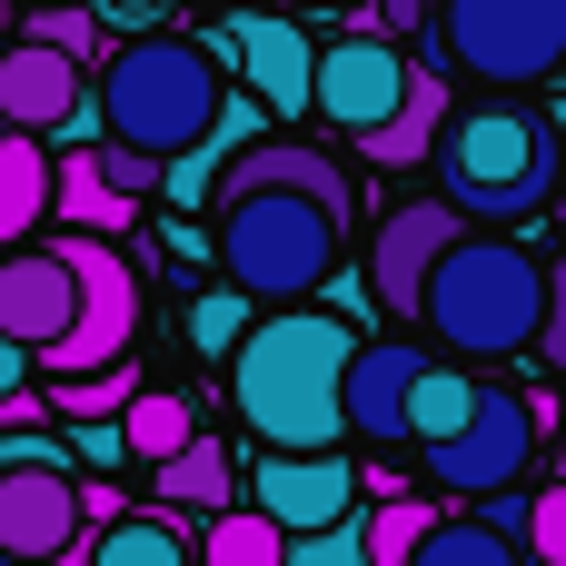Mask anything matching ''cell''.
Masks as SVG:
<instances>
[{"instance_id": "6da1fadb", "label": "cell", "mask_w": 566, "mask_h": 566, "mask_svg": "<svg viewBox=\"0 0 566 566\" xmlns=\"http://www.w3.org/2000/svg\"><path fill=\"white\" fill-rule=\"evenodd\" d=\"M348 358H358V328L338 308L298 298V308H269L239 338L229 398L269 448H338L348 438Z\"/></svg>"}, {"instance_id": "7a4b0ae2", "label": "cell", "mask_w": 566, "mask_h": 566, "mask_svg": "<svg viewBox=\"0 0 566 566\" xmlns=\"http://www.w3.org/2000/svg\"><path fill=\"white\" fill-rule=\"evenodd\" d=\"M566 189V139L547 109H517V90L478 99L448 119V149H438V199L458 219H497V229H527L547 199Z\"/></svg>"}, {"instance_id": "3957f363", "label": "cell", "mask_w": 566, "mask_h": 566, "mask_svg": "<svg viewBox=\"0 0 566 566\" xmlns=\"http://www.w3.org/2000/svg\"><path fill=\"white\" fill-rule=\"evenodd\" d=\"M219 60H229V50L179 40V30H149V40H129V50H109V60H99V139H129V149H149V159H179V149L219 119V99H229Z\"/></svg>"}, {"instance_id": "277c9868", "label": "cell", "mask_w": 566, "mask_h": 566, "mask_svg": "<svg viewBox=\"0 0 566 566\" xmlns=\"http://www.w3.org/2000/svg\"><path fill=\"white\" fill-rule=\"evenodd\" d=\"M219 279H239L259 308H298L338 279L348 219L308 189H219Z\"/></svg>"}, {"instance_id": "5b68a950", "label": "cell", "mask_w": 566, "mask_h": 566, "mask_svg": "<svg viewBox=\"0 0 566 566\" xmlns=\"http://www.w3.org/2000/svg\"><path fill=\"white\" fill-rule=\"evenodd\" d=\"M418 318L458 358H517L547 328V259H527L517 239H458L418 298Z\"/></svg>"}, {"instance_id": "8992f818", "label": "cell", "mask_w": 566, "mask_h": 566, "mask_svg": "<svg viewBox=\"0 0 566 566\" xmlns=\"http://www.w3.org/2000/svg\"><path fill=\"white\" fill-rule=\"evenodd\" d=\"M448 60L488 90H547L566 80V0H438Z\"/></svg>"}, {"instance_id": "52a82bcc", "label": "cell", "mask_w": 566, "mask_h": 566, "mask_svg": "<svg viewBox=\"0 0 566 566\" xmlns=\"http://www.w3.org/2000/svg\"><path fill=\"white\" fill-rule=\"evenodd\" d=\"M60 259L80 269V308H70V328L40 348V378H80V368L129 358V338H139V269L119 259V239L70 229V239H60Z\"/></svg>"}, {"instance_id": "ba28073f", "label": "cell", "mask_w": 566, "mask_h": 566, "mask_svg": "<svg viewBox=\"0 0 566 566\" xmlns=\"http://www.w3.org/2000/svg\"><path fill=\"white\" fill-rule=\"evenodd\" d=\"M527 448H537L527 398H517V388H478L468 428H458V438H428V478H438L448 497H497V488L527 478Z\"/></svg>"}, {"instance_id": "9c48e42d", "label": "cell", "mask_w": 566, "mask_h": 566, "mask_svg": "<svg viewBox=\"0 0 566 566\" xmlns=\"http://www.w3.org/2000/svg\"><path fill=\"white\" fill-rule=\"evenodd\" d=\"M70 537H90L80 478L50 468V458H10L0 468V566H50Z\"/></svg>"}, {"instance_id": "30bf717a", "label": "cell", "mask_w": 566, "mask_h": 566, "mask_svg": "<svg viewBox=\"0 0 566 566\" xmlns=\"http://www.w3.org/2000/svg\"><path fill=\"white\" fill-rule=\"evenodd\" d=\"M408 80H418V60L358 20L348 40H328V50H318V119H338V129H358V139H368V129L408 99Z\"/></svg>"}, {"instance_id": "8fae6325", "label": "cell", "mask_w": 566, "mask_h": 566, "mask_svg": "<svg viewBox=\"0 0 566 566\" xmlns=\"http://www.w3.org/2000/svg\"><path fill=\"white\" fill-rule=\"evenodd\" d=\"M448 249H458V209H448V199H398V209L378 219V249H368V289H378V308L418 318V298H428V279H438Z\"/></svg>"}, {"instance_id": "7c38bea8", "label": "cell", "mask_w": 566, "mask_h": 566, "mask_svg": "<svg viewBox=\"0 0 566 566\" xmlns=\"http://www.w3.org/2000/svg\"><path fill=\"white\" fill-rule=\"evenodd\" d=\"M249 507H269L289 537L338 527V517L358 507V468H348L338 448H269V458H259V478H249Z\"/></svg>"}, {"instance_id": "4fadbf2b", "label": "cell", "mask_w": 566, "mask_h": 566, "mask_svg": "<svg viewBox=\"0 0 566 566\" xmlns=\"http://www.w3.org/2000/svg\"><path fill=\"white\" fill-rule=\"evenodd\" d=\"M90 109V60L50 50V40H0V129L60 139Z\"/></svg>"}, {"instance_id": "5bb4252c", "label": "cell", "mask_w": 566, "mask_h": 566, "mask_svg": "<svg viewBox=\"0 0 566 566\" xmlns=\"http://www.w3.org/2000/svg\"><path fill=\"white\" fill-rule=\"evenodd\" d=\"M229 60H239V80L289 119V109H318V40L289 20V10H249V20H229Z\"/></svg>"}, {"instance_id": "9a60e30c", "label": "cell", "mask_w": 566, "mask_h": 566, "mask_svg": "<svg viewBox=\"0 0 566 566\" xmlns=\"http://www.w3.org/2000/svg\"><path fill=\"white\" fill-rule=\"evenodd\" d=\"M70 308H80V269L60 259V239H50V249H10V259H0V328H10L30 358L70 328Z\"/></svg>"}, {"instance_id": "2e32d148", "label": "cell", "mask_w": 566, "mask_h": 566, "mask_svg": "<svg viewBox=\"0 0 566 566\" xmlns=\"http://www.w3.org/2000/svg\"><path fill=\"white\" fill-rule=\"evenodd\" d=\"M259 119H269V99H259V90H229V99H219V119H209V129H199V139H189V149L159 169V199H169V209L219 199V169H229V159L259 139Z\"/></svg>"}, {"instance_id": "e0dca14e", "label": "cell", "mask_w": 566, "mask_h": 566, "mask_svg": "<svg viewBox=\"0 0 566 566\" xmlns=\"http://www.w3.org/2000/svg\"><path fill=\"white\" fill-rule=\"evenodd\" d=\"M418 348H398V338H378V348H358L348 358V428L368 438V448H398L408 438V398H418Z\"/></svg>"}, {"instance_id": "ac0fdd59", "label": "cell", "mask_w": 566, "mask_h": 566, "mask_svg": "<svg viewBox=\"0 0 566 566\" xmlns=\"http://www.w3.org/2000/svg\"><path fill=\"white\" fill-rule=\"evenodd\" d=\"M219 189H308V199H328L338 219L358 209V199H348V169H338L328 149H308V139H249Z\"/></svg>"}, {"instance_id": "d6986e66", "label": "cell", "mask_w": 566, "mask_h": 566, "mask_svg": "<svg viewBox=\"0 0 566 566\" xmlns=\"http://www.w3.org/2000/svg\"><path fill=\"white\" fill-rule=\"evenodd\" d=\"M448 119H458V99H448V80H438V60H418V80H408V99H398V109H388V119H378V129L358 139V149H368L378 169H418V159L438 149V129H448Z\"/></svg>"}, {"instance_id": "ffe728a7", "label": "cell", "mask_w": 566, "mask_h": 566, "mask_svg": "<svg viewBox=\"0 0 566 566\" xmlns=\"http://www.w3.org/2000/svg\"><path fill=\"white\" fill-rule=\"evenodd\" d=\"M149 488H159V507H179V517H219V507H239V458H229L219 438H189L179 458L149 468Z\"/></svg>"}, {"instance_id": "44dd1931", "label": "cell", "mask_w": 566, "mask_h": 566, "mask_svg": "<svg viewBox=\"0 0 566 566\" xmlns=\"http://www.w3.org/2000/svg\"><path fill=\"white\" fill-rule=\"evenodd\" d=\"M50 189H60V159H50L30 129H0V249H20V239L40 229Z\"/></svg>"}, {"instance_id": "7402d4cb", "label": "cell", "mask_w": 566, "mask_h": 566, "mask_svg": "<svg viewBox=\"0 0 566 566\" xmlns=\"http://www.w3.org/2000/svg\"><path fill=\"white\" fill-rule=\"evenodd\" d=\"M50 209H60L70 229H90V239H129V219H139V199H129V189H109L90 149H70V159H60V189H50Z\"/></svg>"}, {"instance_id": "603a6c76", "label": "cell", "mask_w": 566, "mask_h": 566, "mask_svg": "<svg viewBox=\"0 0 566 566\" xmlns=\"http://www.w3.org/2000/svg\"><path fill=\"white\" fill-rule=\"evenodd\" d=\"M199 566H289V527L269 507H219L199 527Z\"/></svg>"}, {"instance_id": "cb8c5ba5", "label": "cell", "mask_w": 566, "mask_h": 566, "mask_svg": "<svg viewBox=\"0 0 566 566\" xmlns=\"http://www.w3.org/2000/svg\"><path fill=\"white\" fill-rule=\"evenodd\" d=\"M90 566H189L179 507L169 517H109V527H90Z\"/></svg>"}, {"instance_id": "d4e9b609", "label": "cell", "mask_w": 566, "mask_h": 566, "mask_svg": "<svg viewBox=\"0 0 566 566\" xmlns=\"http://www.w3.org/2000/svg\"><path fill=\"white\" fill-rule=\"evenodd\" d=\"M119 428H129V458H149V468H159V458H179V448L199 438V408H189V398H169V388H139V398L119 408Z\"/></svg>"}, {"instance_id": "484cf974", "label": "cell", "mask_w": 566, "mask_h": 566, "mask_svg": "<svg viewBox=\"0 0 566 566\" xmlns=\"http://www.w3.org/2000/svg\"><path fill=\"white\" fill-rule=\"evenodd\" d=\"M408 566H527V547H517V537H497L488 517H438V527H428V547H418Z\"/></svg>"}, {"instance_id": "4316f807", "label": "cell", "mask_w": 566, "mask_h": 566, "mask_svg": "<svg viewBox=\"0 0 566 566\" xmlns=\"http://www.w3.org/2000/svg\"><path fill=\"white\" fill-rule=\"evenodd\" d=\"M249 308H259V298H249L239 279H229V289H199V298H189V348H199V358H239V338L259 328Z\"/></svg>"}, {"instance_id": "83f0119b", "label": "cell", "mask_w": 566, "mask_h": 566, "mask_svg": "<svg viewBox=\"0 0 566 566\" xmlns=\"http://www.w3.org/2000/svg\"><path fill=\"white\" fill-rule=\"evenodd\" d=\"M468 408H478V378H458V368H418L408 438H418V448H428V438H458V428H468Z\"/></svg>"}, {"instance_id": "f1b7e54d", "label": "cell", "mask_w": 566, "mask_h": 566, "mask_svg": "<svg viewBox=\"0 0 566 566\" xmlns=\"http://www.w3.org/2000/svg\"><path fill=\"white\" fill-rule=\"evenodd\" d=\"M358 527H368V557H378V566H408L418 547H428L438 507H428V497H388V507H368Z\"/></svg>"}, {"instance_id": "f546056e", "label": "cell", "mask_w": 566, "mask_h": 566, "mask_svg": "<svg viewBox=\"0 0 566 566\" xmlns=\"http://www.w3.org/2000/svg\"><path fill=\"white\" fill-rule=\"evenodd\" d=\"M50 398H60V418H119V408L139 398V378H129V358H109V368H80V378H50Z\"/></svg>"}, {"instance_id": "4dcf8cb0", "label": "cell", "mask_w": 566, "mask_h": 566, "mask_svg": "<svg viewBox=\"0 0 566 566\" xmlns=\"http://www.w3.org/2000/svg\"><path fill=\"white\" fill-rule=\"evenodd\" d=\"M289 566H378V557H368V527H358V517H338V527L289 537Z\"/></svg>"}, {"instance_id": "1f68e13d", "label": "cell", "mask_w": 566, "mask_h": 566, "mask_svg": "<svg viewBox=\"0 0 566 566\" xmlns=\"http://www.w3.org/2000/svg\"><path fill=\"white\" fill-rule=\"evenodd\" d=\"M30 40H50V50H70V60H99V20H90L80 0H60V10H30Z\"/></svg>"}, {"instance_id": "d6a6232c", "label": "cell", "mask_w": 566, "mask_h": 566, "mask_svg": "<svg viewBox=\"0 0 566 566\" xmlns=\"http://www.w3.org/2000/svg\"><path fill=\"white\" fill-rule=\"evenodd\" d=\"M90 159H99V179H109V189H129V199H139V189H159V169H169V159H149V149H129V139H99Z\"/></svg>"}, {"instance_id": "836d02e7", "label": "cell", "mask_w": 566, "mask_h": 566, "mask_svg": "<svg viewBox=\"0 0 566 566\" xmlns=\"http://www.w3.org/2000/svg\"><path fill=\"white\" fill-rule=\"evenodd\" d=\"M527 557L566 566V488H547V497H527Z\"/></svg>"}, {"instance_id": "e575fe53", "label": "cell", "mask_w": 566, "mask_h": 566, "mask_svg": "<svg viewBox=\"0 0 566 566\" xmlns=\"http://www.w3.org/2000/svg\"><path fill=\"white\" fill-rule=\"evenodd\" d=\"M70 428H80L70 458H90V468H119V458H129V428H119V418H70Z\"/></svg>"}, {"instance_id": "d590c367", "label": "cell", "mask_w": 566, "mask_h": 566, "mask_svg": "<svg viewBox=\"0 0 566 566\" xmlns=\"http://www.w3.org/2000/svg\"><path fill=\"white\" fill-rule=\"evenodd\" d=\"M358 20H368V30H378V40H418V30H428V20H438V0H368V10H358Z\"/></svg>"}, {"instance_id": "8d00e7d4", "label": "cell", "mask_w": 566, "mask_h": 566, "mask_svg": "<svg viewBox=\"0 0 566 566\" xmlns=\"http://www.w3.org/2000/svg\"><path fill=\"white\" fill-rule=\"evenodd\" d=\"M537 358L566 378V259H547V328H537Z\"/></svg>"}, {"instance_id": "74e56055", "label": "cell", "mask_w": 566, "mask_h": 566, "mask_svg": "<svg viewBox=\"0 0 566 566\" xmlns=\"http://www.w3.org/2000/svg\"><path fill=\"white\" fill-rule=\"evenodd\" d=\"M478 517H488L497 537H517V547H527V507H517V488H497V497H478Z\"/></svg>"}, {"instance_id": "f35d334b", "label": "cell", "mask_w": 566, "mask_h": 566, "mask_svg": "<svg viewBox=\"0 0 566 566\" xmlns=\"http://www.w3.org/2000/svg\"><path fill=\"white\" fill-rule=\"evenodd\" d=\"M20 388H30V348L0 328V398H20Z\"/></svg>"}, {"instance_id": "ab89813d", "label": "cell", "mask_w": 566, "mask_h": 566, "mask_svg": "<svg viewBox=\"0 0 566 566\" xmlns=\"http://www.w3.org/2000/svg\"><path fill=\"white\" fill-rule=\"evenodd\" d=\"M50 566H90V537H70V547H60V557H50Z\"/></svg>"}, {"instance_id": "60d3db41", "label": "cell", "mask_w": 566, "mask_h": 566, "mask_svg": "<svg viewBox=\"0 0 566 566\" xmlns=\"http://www.w3.org/2000/svg\"><path fill=\"white\" fill-rule=\"evenodd\" d=\"M10 10H20V0H0V40H10Z\"/></svg>"}, {"instance_id": "b9f144b4", "label": "cell", "mask_w": 566, "mask_h": 566, "mask_svg": "<svg viewBox=\"0 0 566 566\" xmlns=\"http://www.w3.org/2000/svg\"><path fill=\"white\" fill-rule=\"evenodd\" d=\"M318 10H368V0H318Z\"/></svg>"}, {"instance_id": "7bdbcfd3", "label": "cell", "mask_w": 566, "mask_h": 566, "mask_svg": "<svg viewBox=\"0 0 566 566\" xmlns=\"http://www.w3.org/2000/svg\"><path fill=\"white\" fill-rule=\"evenodd\" d=\"M547 119H557V139H566V99H557V109H547Z\"/></svg>"}, {"instance_id": "ee69618b", "label": "cell", "mask_w": 566, "mask_h": 566, "mask_svg": "<svg viewBox=\"0 0 566 566\" xmlns=\"http://www.w3.org/2000/svg\"><path fill=\"white\" fill-rule=\"evenodd\" d=\"M199 10H239V0H199Z\"/></svg>"}, {"instance_id": "f6af8a7d", "label": "cell", "mask_w": 566, "mask_h": 566, "mask_svg": "<svg viewBox=\"0 0 566 566\" xmlns=\"http://www.w3.org/2000/svg\"><path fill=\"white\" fill-rule=\"evenodd\" d=\"M20 10H60V0H20Z\"/></svg>"}]
</instances>
